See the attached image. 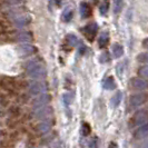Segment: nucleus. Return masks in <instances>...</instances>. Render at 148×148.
I'll return each instance as SVG.
<instances>
[{
  "label": "nucleus",
  "instance_id": "1",
  "mask_svg": "<svg viewBox=\"0 0 148 148\" xmlns=\"http://www.w3.org/2000/svg\"><path fill=\"white\" fill-rule=\"evenodd\" d=\"M27 74L30 78L34 79H39V78H44L46 76V68L44 65H41L40 62H38L37 60L34 62H30L28 66Z\"/></svg>",
  "mask_w": 148,
  "mask_h": 148
},
{
  "label": "nucleus",
  "instance_id": "2",
  "mask_svg": "<svg viewBox=\"0 0 148 148\" xmlns=\"http://www.w3.org/2000/svg\"><path fill=\"white\" fill-rule=\"evenodd\" d=\"M147 120V110L143 109V110L137 111L133 116V118L130 119V125L136 126V125H141L144 123H146Z\"/></svg>",
  "mask_w": 148,
  "mask_h": 148
},
{
  "label": "nucleus",
  "instance_id": "3",
  "mask_svg": "<svg viewBox=\"0 0 148 148\" xmlns=\"http://www.w3.org/2000/svg\"><path fill=\"white\" fill-rule=\"evenodd\" d=\"M52 112H53L52 107H50V106H45L44 105V106H40L37 110L34 112V116L36 118L44 119V118H47V117H50L52 115Z\"/></svg>",
  "mask_w": 148,
  "mask_h": 148
},
{
  "label": "nucleus",
  "instance_id": "4",
  "mask_svg": "<svg viewBox=\"0 0 148 148\" xmlns=\"http://www.w3.org/2000/svg\"><path fill=\"white\" fill-rule=\"evenodd\" d=\"M46 90H47V84L42 82H35L29 86V92L34 96L42 94Z\"/></svg>",
  "mask_w": 148,
  "mask_h": 148
},
{
  "label": "nucleus",
  "instance_id": "5",
  "mask_svg": "<svg viewBox=\"0 0 148 148\" xmlns=\"http://www.w3.org/2000/svg\"><path fill=\"white\" fill-rule=\"evenodd\" d=\"M36 50L37 49L34 46L28 44L21 45V46L18 47V53L22 57H27V56H30V55H34L36 52Z\"/></svg>",
  "mask_w": 148,
  "mask_h": 148
},
{
  "label": "nucleus",
  "instance_id": "6",
  "mask_svg": "<svg viewBox=\"0 0 148 148\" xmlns=\"http://www.w3.org/2000/svg\"><path fill=\"white\" fill-rule=\"evenodd\" d=\"M30 22H31V17L28 15H18V17H16L15 20H14V25L18 28H21V27H26L28 26Z\"/></svg>",
  "mask_w": 148,
  "mask_h": 148
},
{
  "label": "nucleus",
  "instance_id": "7",
  "mask_svg": "<svg viewBox=\"0 0 148 148\" xmlns=\"http://www.w3.org/2000/svg\"><path fill=\"white\" fill-rule=\"evenodd\" d=\"M40 96H38L36 99H34L32 101V105L34 107H40V106H44V105H47L50 100H51V96L48 95V94H39Z\"/></svg>",
  "mask_w": 148,
  "mask_h": 148
},
{
  "label": "nucleus",
  "instance_id": "8",
  "mask_svg": "<svg viewBox=\"0 0 148 148\" xmlns=\"http://www.w3.org/2000/svg\"><path fill=\"white\" fill-rule=\"evenodd\" d=\"M147 100V95L146 94H137L130 97V106L132 107H137L140 105L145 104Z\"/></svg>",
  "mask_w": 148,
  "mask_h": 148
},
{
  "label": "nucleus",
  "instance_id": "9",
  "mask_svg": "<svg viewBox=\"0 0 148 148\" xmlns=\"http://www.w3.org/2000/svg\"><path fill=\"white\" fill-rule=\"evenodd\" d=\"M97 29H98L97 23H90V25H88L85 28V35H86V37H87L88 40H90V41L94 40V38L96 36Z\"/></svg>",
  "mask_w": 148,
  "mask_h": 148
},
{
  "label": "nucleus",
  "instance_id": "10",
  "mask_svg": "<svg viewBox=\"0 0 148 148\" xmlns=\"http://www.w3.org/2000/svg\"><path fill=\"white\" fill-rule=\"evenodd\" d=\"M15 39L17 41H20V42H29L34 39V37H32V35L30 34L29 31H21V32H17L16 34Z\"/></svg>",
  "mask_w": 148,
  "mask_h": 148
},
{
  "label": "nucleus",
  "instance_id": "11",
  "mask_svg": "<svg viewBox=\"0 0 148 148\" xmlns=\"http://www.w3.org/2000/svg\"><path fill=\"white\" fill-rule=\"evenodd\" d=\"M132 87L135 90H144V89L147 88V82L145 79H141V78H134L132 80Z\"/></svg>",
  "mask_w": 148,
  "mask_h": 148
},
{
  "label": "nucleus",
  "instance_id": "12",
  "mask_svg": "<svg viewBox=\"0 0 148 148\" xmlns=\"http://www.w3.org/2000/svg\"><path fill=\"white\" fill-rule=\"evenodd\" d=\"M148 134V126L146 124H144L143 126H140L136 132L134 134V136H135V138H137V139H143V138H145L146 136H147Z\"/></svg>",
  "mask_w": 148,
  "mask_h": 148
},
{
  "label": "nucleus",
  "instance_id": "13",
  "mask_svg": "<svg viewBox=\"0 0 148 148\" xmlns=\"http://www.w3.org/2000/svg\"><path fill=\"white\" fill-rule=\"evenodd\" d=\"M50 129H51V124H50V121H42V123H40L37 126V130L40 134L48 133V132H50Z\"/></svg>",
  "mask_w": 148,
  "mask_h": 148
},
{
  "label": "nucleus",
  "instance_id": "14",
  "mask_svg": "<svg viewBox=\"0 0 148 148\" xmlns=\"http://www.w3.org/2000/svg\"><path fill=\"white\" fill-rule=\"evenodd\" d=\"M80 15L82 18H88L89 16H91V8L89 7L88 3L82 2L80 5Z\"/></svg>",
  "mask_w": 148,
  "mask_h": 148
},
{
  "label": "nucleus",
  "instance_id": "15",
  "mask_svg": "<svg viewBox=\"0 0 148 148\" xmlns=\"http://www.w3.org/2000/svg\"><path fill=\"white\" fill-rule=\"evenodd\" d=\"M124 53V48L123 46H120L119 44L112 45V55L115 58H120Z\"/></svg>",
  "mask_w": 148,
  "mask_h": 148
},
{
  "label": "nucleus",
  "instance_id": "16",
  "mask_svg": "<svg viewBox=\"0 0 148 148\" xmlns=\"http://www.w3.org/2000/svg\"><path fill=\"white\" fill-rule=\"evenodd\" d=\"M121 99H123V92H120L118 91L115 96L111 98L110 100V105L112 108H116V107H118L119 105H120V101H121Z\"/></svg>",
  "mask_w": 148,
  "mask_h": 148
},
{
  "label": "nucleus",
  "instance_id": "17",
  "mask_svg": "<svg viewBox=\"0 0 148 148\" xmlns=\"http://www.w3.org/2000/svg\"><path fill=\"white\" fill-rule=\"evenodd\" d=\"M108 41H109V35L108 32H103L100 35V37L98 39V42H99V47L100 48H104L108 45Z\"/></svg>",
  "mask_w": 148,
  "mask_h": 148
},
{
  "label": "nucleus",
  "instance_id": "18",
  "mask_svg": "<svg viewBox=\"0 0 148 148\" xmlns=\"http://www.w3.org/2000/svg\"><path fill=\"white\" fill-rule=\"evenodd\" d=\"M116 87V82L114 80V77H108L106 80L104 82V88L107 90H111V89H115Z\"/></svg>",
  "mask_w": 148,
  "mask_h": 148
},
{
  "label": "nucleus",
  "instance_id": "19",
  "mask_svg": "<svg viewBox=\"0 0 148 148\" xmlns=\"http://www.w3.org/2000/svg\"><path fill=\"white\" fill-rule=\"evenodd\" d=\"M73 9L71 8H66L65 10H64V12H62V20L65 22H68L71 20V18H73Z\"/></svg>",
  "mask_w": 148,
  "mask_h": 148
},
{
  "label": "nucleus",
  "instance_id": "20",
  "mask_svg": "<svg viewBox=\"0 0 148 148\" xmlns=\"http://www.w3.org/2000/svg\"><path fill=\"white\" fill-rule=\"evenodd\" d=\"M66 41H67V44L70 45V46H76V45L79 42V41H78V38L76 37L75 35H73V34H70V35L67 36Z\"/></svg>",
  "mask_w": 148,
  "mask_h": 148
},
{
  "label": "nucleus",
  "instance_id": "21",
  "mask_svg": "<svg viewBox=\"0 0 148 148\" xmlns=\"http://www.w3.org/2000/svg\"><path fill=\"white\" fill-rule=\"evenodd\" d=\"M123 7V0H114V11L118 14Z\"/></svg>",
  "mask_w": 148,
  "mask_h": 148
},
{
  "label": "nucleus",
  "instance_id": "22",
  "mask_svg": "<svg viewBox=\"0 0 148 148\" xmlns=\"http://www.w3.org/2000/svg\"><path fill=\"white\" fill-rule=\"evenodd\" d=\"M80 130H82V134L84 135V136H87V135L90 134V126H89L87 123H84Z\"/></svg>",
  "mask_w": 148,
  "mask_h": 148
},
{
  "label": "nucleus",
  "instance_id": "23",
  "mask_svg": "<svg viewBox=\"0 0 148 148\" xmlns=\"http://www.w3.org/2000/svg\"><path fill=\"white\" fill-rule=\"evenodd\" d=\"M147 67L144 66L139 68V70H138V75L140 76V78H147Z\"/></svg>",
  "mask_w": 148,
  "mask_h": 148
},
{
  "label": "nucleus",
  "instance_id": "24",
  "mask_svg": "<svg viewBox=\"0 0 148 148\" xmlns=\"http://www.w3.org/2000/svg\"><path fill=\"white\" fill-rule=\"evenodd\" d=\"M108 5H109V2H108V0H106V2H103V5L100 6V12L104 15L107 12V10H108Z\"/></svg>",
  "mask_w": 148,
  "mask_h": 148
},
{
  "label": "nucleus",
  "instance_id": "25",
  "mask_svg": "<svg viewBox=\"0 0 148 148\" xmlns=\"http://www.w3.org/2000/svg\"><path fill=\"white\" fill-rule=\"evenodd\" d=\"M99 60H100V62H103V64L109 61V55H108V52H103L101 56H100V58H99Z\"/></svg>",
  "mask_w": 148,
  "mask_h": 148
},
{
  "label": "nucleus",
  "instance_id": "26",
  "mask_svg": "<svg viewBox=\"0 0 148 148\" xmlns=\"http://www.w3.org/2000/svg\"><path fill=\"white\" fill-rule=\"evenodd\" d=\"M64 101H65L66 105H69L73 101V95H71V94H66V95L64 96Z\"/></svg>",
  "mask_w": 148,
  "mask_h": 148
},
{
  "label": "nucleus",
  "instance_id": "27",
  "mask_svg": "<svg viewBox=\"0 0 148 148\" xmlns=\"http://www.w3.org/2000/svg\"><path fill=\"white\" fill-rule=\"evenodd\" d=\"M138 60H139L140 62H145V61H147V53H146V52L140 53V55L138 56Z\"/></svg>",
  "mask_w": 148,
  "mask_h": 148
},
{
  "label": "nucleus",
  "instance_id": "28",
  "mask_svg": "<svg viewBox=\"0 0 148 148\" xmlns=\"http://www.w3.org/2000/svg\"><path fill=\"white\" fill-rule=\"evenodd\" d=\"M23 0H7L8 3L10 5H18V3H21Z\"/></svg>",
  "mask_w": 148,
  "mask_h": 148
},
{
  "label": "nucleus",
  "instance_id": "29",
  "mask_svg": "<svg viewBox=\"0 0 148 148\" xmlns=\"http://www.w3.org/2000/svg\"><path fill=\"white\" fill-rule=\"evenodd\" d=\"M89 146H90V147H96V146H97L96 139H92V140H91V143L89 144Z\"/></svg>",
  "mask_w": 148,
  "mask_h": 148
}]
</instances>
